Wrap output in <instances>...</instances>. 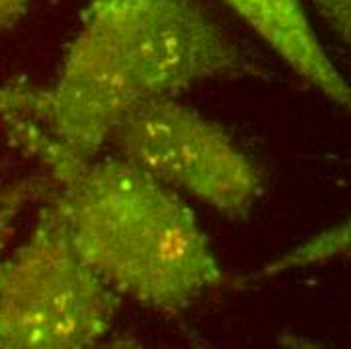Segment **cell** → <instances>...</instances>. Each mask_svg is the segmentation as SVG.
Segmentation results:
<instances>
[{
	"mask_svg": "<svg viewBox=\"0 0 351 349\" xmlns=\"http://www.w3.org/2000/svg\"><path fill=\"white\" fill-rule=\"evenodd\" d=\"M117 311L119 295L83 261L49 194L27 241L0 263V349L91 348Z\"/></svg>",
	"mask_w": 351,
	"mask_h": 349,
	"instance_id": "3",
	"label": "cell"
},
{
	"mask_svg": "<svg viewBox=\"0 0 351 349\" xmlns=\"http://www.w3.org/2000/svg\"><path fill=\"white\" fill-rule=\"evenodd\" d=\"M49 190H51V182L27 180L0 194V263H2L4 248L14 234V226L21 212L35 196H45L49 194Z\"/></svg>",
	"mask_w": 351,
	"mask_h": 349,
	"instance_id": "8",
	"label": "cell"
},
{
	"mask_svg": "<svg viewBox=\"0 0 351 349\" xmlns=\"http://www.w3.org/2000/svg\"><path fill=\"white\" fill-rule=\"evenodd\" d=\"M261 36L299 79L333 104L350 107V85L335 67L301 0H220Z\"/></svg>",
	"mask_w": 351,
	"mask_h": 349,
	"instance_id": "5",
	"label": "cell"
},
{
	"mask_svg": "<svg viewBox=\"0 0 351 349\" xmlns=\"http://www.w3.org/2000/svg\"><path fill=\"white\" fill-rule=\"evenodd\" d=\"M107 143L117 158L226 218L248 216L261 194V170L226 130L172 95L134 107Z\"/></svg>",
	"mask_w": 351,
	"mask_h": 349,
	"instance_id": "4",
	"label": "cell"
},
{
	"mask_svg": "<svg viewBox=\"0 0 351 349\" xmlns=\"http://www.w3.org/2000/svg\"><path fill=\"white\" fill-rule=\"evenodd\" d=\"M49 107V87H36L33 83H0V121L25 117L43 123Z\"/></svg>",
	"mask_w": 351,
	"mask_h": 349,
	"instance_id": "6",
	"label": "cell"
},
{
	"mask_svg": "<svg viewBox=\"0 0 351 349\" xmlns=\"http://www.w3.org/2000/svg\"><path fill=\"white\" fill-rule=\"evenodd\" d=\"M33 0H0V31L14 25Z\"/></svg>",
	"mask_w": 351,
	"mask_h": 349,
	"instance_id": "10",
	"label": "cell"
},
{
	"mask_svg": "<svg viewBox=\"0 0 351 349\" xmlns=\"http://www.w3.org/2000/svg\"><path fill=\"white\" fill-rule=\"evenodd\" d=\"M245 67L241 47L194 0H91L40 125L93 160L134 107Z\"/></svg>",
	"mask_w": 351,
	"mask_h": 349,
	"instance_id": "2",
	"label": "cell"
},
{
	"mask_svg": "<svg viewBox=\"0 0 351 349\" xmlns=\"http://www.w3.org/2000/svg\"><path fill=\"white\" fill-rule=\"evenodd\" d=\"M350 246V224H339L333 230H327L323 234L315 237L311 243L301 245L291 254L282 256L279 263H271L265 273H281L287 269H297V267H307L315 265L321 261H329L337 254H341Z\"/></svg>",
	"mask_w": 351,
	"mask_h": 349,
	"instance_id": "7",
	"label": "cell"
},
{
	"mask_svg": "<svg viewBox=\"0 0 351 349\" xmlns=\"http://www.w3.org/2000/svg\"><path fill=\"white\" fill-rule=\"evenodd\" d=\"M4 123L47 172L75 248L119 297L178 315L224 282L206 232L172 188L121 158L81 160L38 121Z\"/></svg>",
	"mask_w": 351,
	"mask_h": 349,
	"instance_id": "1",
	"label": "cell"
},
{
	"mask_svg": "<svg viewBox=\"0 0 351 349\" xmlns=\"http://www.w3.org/2000/svg\"><path fill=\"white\" fill-rule=\"evenodd\" d=\"M315 12L343 45H350L351 0H311Z\"/></svg>",
	"mask_w": 351,
	"mask_h": 349,
	"instance_id": "9",
	"label": "cell"
}]
</instances>
